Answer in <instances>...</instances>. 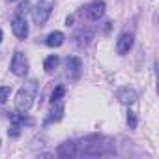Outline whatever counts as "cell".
I'll use <instances>...</instances> for the list:
<instances>
[{
	"instance_id": "6da1fadb",
	"label": "cell",
	"mask_w": 159,
	"mask_h": 159,
	"mask_svg": "<svg viewBox=\"0 0 159 159\" xmlns=\"http://www.w3.org/2000/svg\"><path fill=\"white\" fill-rule=\"evenodd\" d=\"M77 144V142H75ZM114 152V144L105 137H88L77 144V155H107Z\"/></svg>"
},
{
	"instance_id": "7a4b0ae2",
	"label": "cell",
	"mask_w": 159,
	"mask_h": 159,
	"mask_svg": "<svg viewBox=\"0 0 159 159\" xmlns=\"http://www.w3.org/2000/svg\"><path fill=\"white\" fill-rule=\"evenodd\" d=\"M38 90H39V86L36 81H26L15 96V109L19 112H26L32 107V103L38 96Z\"/></svg>"
},
{
	"instance_id": "3957f363",
	"label": "cell",
	"mask_w": 159,
	"mask_h": 159,
	"mask_svg": "<svg viewBox=\"0 0 159 159\" xmlns=\"http://www.w3.org/2000/svg\"><path fill=\"white\" fill-rule=\"evenodd\" d=\"M52 10H54V0H41V2L32 10V15H34L36 25L43 26V25L47 23V19L51 17Z\"/></svg>"
},
{
	"instance_id": "277c9868",
	"label": "cell",
	"mask_w": 159,
	"mask_h": 159,
	"mask_svg": "<svg viewBox=\"0 0 159 159\" xmlns=\"http://www.w3.org/2000/svg\"><path fill=\"white\" fill-rule=\"evenodd\" d=\"M10 69L15 77H25L28 73V58L23 54V52H15L13 58H11V64H10Z\"/></svg>"
},
{
	"instance_id": "5b68a950",
	"label": "cell",
	"mask_w": 159,
	"mask_h": 159,
	"mask_svg": "<svg viewBox=\"0 0 159 159\" xmlns=\"http://www.w3.org/2000/svg\"><path fill=\"white\" fill-rule=\"evenodd\" d=\"M11 30H13V34H15L19 39H25V38L28 36V23H26V19L15 15L13 21H11Z\"/></svg>"
},
{
	"instance_id": "8992f818",
	"label": "cell",
	"mask_w": 159,
	"mask_h": 159,
	"mask_svg": "<svg viewBox=\"0 0 159 159\" xmlns=\"http://www.w3.org/2000/svg\"><path fill=\"white\" fill-rule=\"evenodd\" d=\"M103 13H105V2H101V0H96V2L86 6V17L90 21H99Z\"/></svg>"
},
{
	"instance_id": "52a82bcc",
	"label": "cell",
	"mask_w": 159,
	"mask_h": 159,
	"mask_svg": "<svg viewBox=\"0 0 159 159\" xmlns=\"http://www.w3.org/2000/svg\"><path fill=\"white\" fill-rule=\"evenodd\" d=\"M131 47H133V34L124 32V34L118 38V41H116V51H118V54H125V52H129Z\"/></svg>"
},
{
	"instance_id": "ba28073f",
	"label": "cell",
	"mask_w": 159,
	"mask_h": 159,
	"mask_svg": "<svg viewBox=\"0 0 159 159\" xmlns=\"http://www.w3.org/2000/svg\"><path fill=\"white\" fill-rule=\"evenodd\" d=\"M66 69H67V75L71 79H77V77H81L83 62L79 58H66Z\"/></svg>"
},
{
	"instance_id": "9c48e42d",
	"label": "cell",
	"mask_w": 159,
	"mask_h": 159,
	"mask_svg": "<svg viewBox=\"0 0 159 159\" xmlns=\"http://www.w3.org/2000/svg\"><path fill=\"white\" fill-rule=\"evenodd\" d=\"M116 98L124 105H133L137 101V92L135 90H129V88H122V90L116 92Z\"/></svg>"
},
{
	"instance_id": "30bf717a",
	"label": "cell",
	"mask_w": 159,
	"mask_h": 159,
	"mask_svg": "<svg viewBox=\"0 0 159 159\" xmlns=\"http://www.w3.org/2000/svg\"><path fill=\"white\" fill-rule=\"evenodd\" d=\"M56 153H58V157H75L77 155V144L71 142V140H67V142H64V144L58 146Z\"/></svg>"
},
{
	"instance_id": "8fae6325",
	"label": "cell",
	"mask_w": 159,
	"mask_h": 159,
	"mask_svg": "<svg viewBox=\"0 0 159 159\" xmlns=\"http://www.w3.org/2000/svg\"><path fill=\"white\" fill-rule=\"evenodd\" d=\"M62 116H64V103H62V99H60V101H54V103H52V109H51V112H49L47 122H58V120H62Z\"/></svg>"
},
{
	"instance_id": "7c38bea8",
	"label": "cell",
	"mask_w": 159,
	"mask_h": 159,
	"mask_svg": "<svg viewBox=\"0 0 159 159\" xmlns=\"http://www.w3.org/2000/svg\"><path fill=\"white\" fill-rule=\"evenodd\" d=\"M64 39H66V36H64L62 32H58V30H54V32H51V34L47 36V39H45V43H47L49 47H60V45L64 43Z\"/></svg>"
},
{
	"instance_id": "4fadbf2b",
	"label": "cell",
	"mask_w": 159,
	"mask_h": 159,
	"mask_svg": "<svg viewBox=\"0 0 159 159\" xmlns=\"http://www.w3.org/2000/svg\"><path fill=\"white\" fill-rule=\"evenodd\" d=\"M58 56L56 54H51V56H47L45 58V62H43V69L47 71V73H52L54 69H56V66H58Z\"/></svg>"
},
{
	"instance_id": "5bb4252c",
	"label": "cell",
	"mask_w": 159,
	"mask_h": 159,
	"mask_svg": "<svg viewBox=\"0 0 159 159\" xmlns=\"http://www.w3.org/2000/svg\"><path fill=\"white\" fill-rule=\"evenodd\" d=\"M10 120H11L15 125H32V120L26 118L25 114H19V112H13V114L10 116Z\"/></svg>"
},
{
	"instance_id": "9a60e30c",
	"label": "cell",
	"mask_w": 159,
	"mask_h": 159,
	"mask_svg": "<svg viewBox=\"0 0 159 159\" xmlns=\"http://www.w3.org/2000/svg\"><path fill=\"white\" fill-rule=\"evenodd\" d=\"M64 96H66V88H64V86H56V88L52 90V94H51V103L60 101Z\"/></svg>"
},
{
	"instance_id": "2e32d148",
	"label": "cell",
	"mask_w": 159,
	"mask_h": 159,
	"mask_svg": "<svg viewBox=\"0 0 159 159\" xmlns=\"http://www.w3.org/2000/svg\"><path fill=\"white\" fill-rule=\"evenodd\" d=\"M11 96V86H0V103H6Z\"/></svg>"
},
{
	"instance_id": "e0dca14e",
	"label": "cell",
	"mask_w": 159,
	"mask_h": 159,
	"mask_svg": "<svg viewBox=\"0 0 159 159\" xmlns=\"http://www.w3.org/2000/svg\"><path fill=\"white\" fill-rule=\"evenodd\" d=\"M127 124H129V127H131V129H135V127H137V114H135V112H131V111L127 112Z\"/></svg>"
},
{
	"instance_id": "ac0fdd59",
	"label": "cell",
	"mask_w": 159,
	"mask_h": 159,
	"mask_svg": "<svg viewBox=\"0 0 159 159\" xmlns=\"http://www.w3.org/2000/svg\"><path fill=\"white\" fill-rule=\"evenodd\" d=\"M8 133H10V137H19V133H21V125H15V124H13L11 129H10Z\"/></svg>"
},
{
	"instance_id": "d6986e66",
	"label": "cell",
	"mask_w": 159,
	"mask_h": 159,
	"mask_svg": "<svg viewBox=\"0 0 159 159\" xmlns=\"http://www.w3.org/2000/svg\"><path fill=\"white\" fill-rule=\"evenodd\" d=\"M26 8H28V2L19 4V8H17V15H19V17H23V13H26Z\"/></svg>"
},
{
	"instance_id": "ffe728a7",
	"label": "cell",
	"mask_w": 159,
	"mask_h": 159,
	"mask_svg": "<svg viewBox=\"0 0 159 159\" xmlns=\"http://www.w3.org/2000/svg\"><path fill=\"white\" fill-rule=\"evenodd\" d=\"M71 23H73V17H67V19H66V25H67V26H69V25H71Z\"/></svg>"
},
{
	"instance_id": "44dd1931",
	"label": "cell",
	"mask_w": 159,
	"mask_h": 159,
	"mask_svg": "<svg viewBox=\"0 0 159 159\" xmlns=\"http://www.w3.org/2000/svg\"><path fill=\"white\" fill-rule=\"evenodd\" d=\"M0 41H2V30H0Z\"/></svg>"
}]
</instances>
